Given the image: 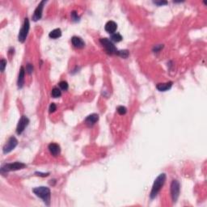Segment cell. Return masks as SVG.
<instances>
[{
	"instance_id": "6da1fadb",
	"label": "cell",
	"mask_w": 207,
	"mask_h": 207,
	"mask_svg": "<svg viewBox=\"0 0 207 207\" xmlns=\"http://www.w3.org/2000/svg\"><path fill=\"white\" fill-rule=\"evenodd\" d=\"M32 191H33V193L36 194V196L39 197L40 198H41L46 205H50L51 192H50V189H49V188L44 186L37 187V188L33 189Z\"/></svg>"
},
{
	"instance_id": "7a4b0ae2",
	"label": "cell",
	"mask_w": 207,
	"mask_h": 207,
	"mask_svg": "<svg viewBox=\"0 0 207 207\" xmlns=\"http://www.w3.org/2000/svg\"><path fill=\"white\" fill-rule=\"evenodd\" d=\"M165 180H166V175L164 173L160 174V176L155 179L153 186H152V189H151V195H150L151 199H153L157 196V194H159V192L160 191V189L164 184Z\"/></svg>"
},
{
	"instance_id": "3957f363",
	"label": "cell",
	"mask_w": 207,
	"mask_h": 207,
	"mask_svg": "<svg viewBox=\"0 0 207 207\" xmlns=\"http://www.w3.org/2000/svg\"><path fill=\"white\" fill-rule=\"evenodd\" d=\"M101 45H103V47L104 48L105 51L108 53V54H117V48L115 47V45H113V43L108 40V38H101L100 40Z\"/></svg>"
},
{
	"instance_id": "277c9868",
	"label": "cell",
	"mask_w": 207,
	"mask_h": 207,
	"mask_svg": "<svg viewBox=\"0 0 207 207\" xmlns=\"http://www.w3.org/2000/svg\"><path fill=\"white\" fill-rule=\"evenodd\" d=\"M30 28V24L28 19L26 18L24 20V24H23V27L21 28V29L20 30V33H19L18 36V40L19 41L21 42H24L25 40H26V37L28 36V33L29 32Z\"/></svg>"
},
{
	"instance_id": "5b68a950",
	"label": "cell",
	"mask_w": 207,
	"mask_h": 207,
	"mask_svg": "<svg viewBox=\"0 0 207 207\" xmlns=\"http://www.w3.org/2000/svg\"><path fill=\"white\" fill-rule=\"evenodd\" d=\"M26 165L24 164L21 162H16L12 163V164H5L4 166L2 167L1 168V171L2 172H7V171H17V170H20V169L24 168Z\"/></svg>"
},
{
	"instance_id": "8992f818",
	"label": "cell",
	"mask_w": 207,
	"mask_h": 207,
	"mask_svg": "<svg viewBox=\"0 0 207 207\" xmlns=\"http://www.w3.org/2000/svg\"><path fill=\"white\" fill-rule=\"evenodd\" d=\"M171 195L173 202H176L180 195V183L176 180H173L171 184Z\"/></svg>"
},
{
	"instance_id": "52a82bcc",
	"label": "cell",
	"mask_w": 207,
	"mask_h": 207,
	"mask_svg": "<svg viewBox=\"0 0 207 207\" xmlns=\"http://www.w3.org/2000/svg\"><path fill=\"white\" fill-rule=\"evenodd\" d=\"M18 144V140L16 139L15 137H11L9 138V140L7 141V142L5 144V146H3V153L7 154L11 152V151H13L14 149L16 148V146Z\"/></svg>"
},
{
	"instance_id": "ba28073f",
	"label": "cell",
	"mask_w": 207,
	"mask_h": 207,
	"mask_svg": "<svg viewBox=\"0 0 207 207\" xmlns=\"http://www.w3.org/2000/svg\"><path fill=\"white\" fill-rule=\"evenodd\" d=\"M29 123V120L26 116H23L21 117V120L19 121V123L17 125V128H16V133L18 134H21L24 132L26 126Z\"/></svg>"
},
{
	"instance_id": "9c48e42d",
	"label": "cell",
	"mask_w": 207,
	"mask_h": 207,
	"mask_svg": "<svg viewBox=\"0 0 207 207\" xmlns=\"http://www.w3.org/2000/svg\"><path fill=\"white\" fill-rule=\"evenodd\" d=\"M45 2H46L45 1H41V2L39 3L38 6H37V7L36 8L35 11H34L33 16H32V20H33L34 21H39V20L41 18V16H42L43 8H44V5H45Z\"/></svg>"
},
{
	"instance_id": "30bf717a",
	"label": "cell",
	"mask_w": 207,
	"mask_h": 207,
	"mask_svg": "<svg viewBox=\"0 0 207 207\" xmlns=\"http://www.w3.org/2000/svg\"><path fill=\"white\" fill-rule=\"evenodd\" d=\"M98 120H99V115L96 114V113H92V114L89 115V116L86 118L85 123L88 125V126H92L96 123Z\"/></svg>"
},
{
	"instance_id": "8fae6325",
	"label": "cell",
	"mask_w": 207,
	"mask_h": 207,
	"mask_svg": "<svg viewBox=\"0 0 207 207\" xmlns=\"http://www.w3.org/2000/svg\"><path fill=\"white\" fill-rule=\"evenodd\" d=\"M105 28V31L107 32L113 34L115 32H116V30H117V24L114 22V21H108V22L106 23L105 28Z\"/></svg>"
},
{
	"instance_id": "7c38bea8",
	"label": "cell",
	"mask_w": 207,
	"mask_h": 207,
	"mask_svg": "<svg viewBox=\"0 0 207 207\" xmlns=\"http://www.w3.org/2000/svg\"><path fill=\"white\" fill-rule=\"evenodd\" d=\"M49 151L51 153L52 155L54 156H57L60 154L61 149H60V146L57 143H50L49 145Z\"/></svg>"
},
{
	"instance_id": "4fadbf2b",
	"label": "cell",
	"mask_w": 207,
	"mask_h": 207,
	"mask_svg": "<svg viewBox=\"0 0 207 207\" xmlns=\"http://www.w3.org/2000/svg\"><path fill=\"white\" fill-rule=\"evenodd\" d=\"M71 42H72V45L77 49H82L85 45L84 41L79 36H73L71 39Z\"/></svg>"
},
{
	"instance_id": "5bb4252c",
	"label": "cell",
	"mask_w": 207,
	"mask_h": 207,
	"mask_svg": "<svg viewBox=\"0 0 207 207\" xmlns=\"http://www.w3.org/2000/svg\"><path fill=\"white\" fill-rule=\"evenodd\" d=\"M24 74H25V70L24 68L21 66V70H20V73H19L18 76V81H17V84H18V87L20 88H21L24 86Z\"/></svg>"
},
{
	"instance_id": "9a60e30c",
	"label": "cell",
	"mask_w": 207,
	"mask_h": 207,
	"mask_svg": "<svg viewBox=\"0 0 207 207\" xmlns=\"http://www.w3.org/2000/svg\"><path fill=\"white\" fill-rule=\"evenodd\" d=\"M171 86H172V82H168V83H158L156 88L160 92H166L171 88Z\"/></svg>"
},
{
	"instance_id": "2e32d148",
	"label": "cell",
	"mask_w": 207,
	"mask_h": 207,
	"mask_svg": "<svg viewBox=\"0 0 207 207\" xmlns=\"http://www.w3.org/2000/svg\"><path fill=\"white\" fill-rule=\"evenodd\" d=\"M62 36V31L60 28H56L51 31L49 34V36L52 39H57Z\"/></svg>"
},
{
	"instance_id": "e0dca14e",
	"label": "cell",
	"mask_w": 207,
	"mask_h": 207,
	"mask_svg": "<svg viewBox=\"0 0 207 207\" xmlns=\"http://www.w3.org/2000/svg\"><path fill=\"white\" fill-rule=\"evenodd\" d=\"M51 95L54 98H58L62 96V92L58 88H54L52 90Z\"/></svg>"
},
{
	"instance_id": "ac0fdd59",
	"label": "cell",
	"mask_w": 207,
	"mask_h": 207,
	"mask_svg": "<svg viewBox=\"0 0 207 207\" xmlns=\"http://www.w3.org/2000/svg\"><path fill=\"white\" fill-rule=\"evenodd\" d=\"M111 39L115 42H120V41H122L123 38H122V36L120 33H113L111 36Z\"/></svg>"
},
{
	"instance_id": "d6986e66",
	"label": "cell",
	"mask_w": 207,
	"mask_h": 207,
	"mask_svg": "<svg viewBox=\"0 0 207 207\" xmlns=\"http://www.w3.org/2000/svg\"><path fill=\"white\" fill-rule=\"evenodd\" d=\"M117 55H119L123 58H128L129 56V51L126 50H120V51H117Z\"/></svg>"
},
{
	"instance_id": "ffe728a7",
	"label": "cell",
	"mask_w": 207,
	"mask_h": 207,
	"mask_svg": "<svg viewBox=\"0 0 207 207\" xmlns=\"http://www.w3.org/2000/svg\"><path fill=\"white\" fill-rule=\"evenodd\" d=\"M59 87H60V88H61L62 91H66L68 89V88H69L67 82L66 81L60 82V83H59Z\"/></svg>"
},
{
	"instance_id": "44dd1931",
	"label": "cell",
	"mask_w": 207,
	"mask_h": 207,
	"mask_svg": "<svg viewBox=\"0 0 207 207\" xmlns=\"http://www.w3.org/2000/svg\"><path fill=\"white\" fill-rule=\"evenodd\" d=\"M117 112L119 113L120 115H124L126 114V112H127V109H126V107L124 106H119L118 108H117Z\"/></svg>"
},
{
	"instance_id": "7402d4cb",
	"label": "cell",
	"mask_w": 207,
	"mask_h": 207,
	"mask_svg": "<svg viewBox=\"0 0 207 207\" xmlns=\"http://www.w3.org/2000/svg\"><path fill=\"white\" fill-rule=\"evenodd\" d=\"M6 65H7V61L4 60V59H2L1 60V63H0V67H1V71H4L5 67H6Z\"/></svg>"
},
{
	"instance_id": "603a6c76",
	"label": "cell",
	"mask_w": 207,
	"mask_h": 207,
	"mask_svg": "<svg viewBox=\"0 0 207 207\" xmlns=\"http://www.w3.org/2000/svg\"><path fill=\"white\" fill-rule=\"evenodd\" d=\"M57 109V106L56 104L54 103H52L50 106V108H49V110H50V113H54L55 112V110Z\"/></svg>"
},
{
	"instance_id": "cb8c5ba5",
	"label": "cell",
	"mask_w": 207,
	"mask_h": 207,
	"mask_svg": "<svg viewBox=\"0 0 207 207\" xmlns=\"http://www.w3.org/2000/svg\"><path fill=\"white\" fill-rule=\"evenodd\" d=\"M26 70L28 74H32V72L33 71V66L31 64H28L27 67H26Z\"/></svg>"
},
{
	"instance_id": "d4e9b609",
	"label": "cell",
	"mask_w": 207,
	"mask_h": 207,
	"mask_svg": "<svg viewBox=\"0 0 207 207\" xmlns=\"http://www.w3.org/2000/svg\"><path fill=\"white\" fill-rule=\"evenodd\" d=\"M71 17H72V19L74 21H79V16H78V15H77V13L75 11H72V13H71Z\"/></svg>"
},
{
	"instance_id": "484cf974",
	"label": "cell",
	"mask_w": 207,
	"mask_h": 207,
	"mask_svg": "<svg viewBox=\"0 0 207 207\" xmlns=\"http://www.w3.org/2000/svg\"><path fill=\"white\" fill-rule=\"evenodd\" d=\"M36 176H49V173H41V172H36L35 173Z\"/></svg>"
},
{
	"instance_id": "4316f807",
	"label": "cell",
	"mask_w": 207,
	"mask_h": 207,
	"mask_svg": "<svg viewBox=\"0 0 207 207\" xmlns=\"http://www.w3.org/2000/svg\"><path fill=\"white\" fill-rule=\"evenodd\" d=\"M155 3V4L159 5V6H160V5H164V4H167V2H163V1H160V2H154Z\"/></svg>"
}]
</instances>
